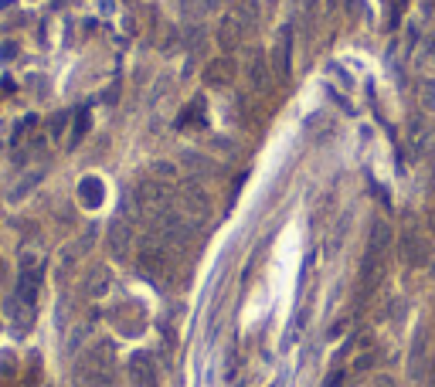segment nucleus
Returning a JSON list of instances; mask_svg holds the SVG:
<instances>
[{"instance_id":"nucleus-1","label":"nucleus","mask_w":435,"mask_h":387,"mask_svg":"<svg viewBox=\"0 0 435 387\" xmlns=\"http://www.w3.org/2000/svg\"><path fill=\"white\" fill-rule=\"evenodd\" d=\"M395 234L385 221H374L371 228V241H367V252H364V265H360V292H374L378 282L385 279V269H388V248H391Z\"/></svg>"},{"instance_id":"nucleus-2","label":"nucleus","mask_w":435,"mask_h":387,"mask_svg":"<svg viewBox=\"0 0 435 387\" xmlns=\"http://www.w3.org/2000/svg\"><path fill=\"white\" fill-rule=\"evenodd\" d=\"M75 387H116V353L109 343L92 347L75 364Z\"/></svg>"},{"instance_id":"nucleus-3","label":"nucleus","mask_w":435,"mask_h":387,"mask_svg":"<svg viewBox=\"0 0 435 387\" xmlns=\"http://www.w3.org/2000/svg\"><path fill=\"white\" fill-rule=\"evenodd\" d=\"M170 265H174V252H167L163 245L147 241V245L140 248V272H143L150 282H167Z\"/></svg>"},{"instance_id":"nucleus-4","label":"nucleus","mask_w":435,"mask_h":387,"mask_svg":"<svg viewBox=\"0 0 435 387\" xmlns=\"http://www.w3.org/2000/svg\"><path fill=\"white\" fill-rule=\"evenodd\" d=\"M38 292H41V265L31 255H24L21 272H17V289H14V296H17L21 303L35 306V303H38Z\"/></svg>"},{"instance_id":"nucleus-5","label":"nucleus","mask_w":435,"mask_h":387,"mask_svg":"<svg viewBox=\"0 0 435 387\" xmlns=\"http://www.w3.org/2000/svg\"><path fill=\"white\" fill-rule=\"evenodd\" d=\"M126 370H129V381H133V387H160V381H157V364H154V357H150V353H133Z\"/></svg>"},{"instance_id":"nucleus-6","label":"nucleus","mask_w":435,"mask_h":387,"mask_svg":"<svg viewBox=\"0 0 435 387\" xmlns=\"http://www.w3.org/2000/svg\"><path fill=\"white\" fill-rule=\"evenodd\" d=\"M102 197H106V191H102V180H99V177H82V184H79V200H82V207L95 211V207L102 204Z\"/></svg>"},{"instance_id":"nucleus-7","label":"nucleus","mask_w":435,"mask_h":387,"mask_svg":"<svg viewBox=\"0 0 435 387\" xmlns=\"http://www.w3.org/2000/svg\"><path fill=\"white\" fill-rule=\"evenodd\" d=\"M7 312H10V319L17 323V330H28L31 326V319H35V306H28V303H21L17 296L7 303Z\"/></svg>"},{"instance_id":"nucleus-8","label":"nucleus","mask_w":435,"mask_h":387,"mask_svg":"<svg viewBox=\"0 0 435 387\" xmlns=\"http://www.w3.org/2000/svg\"><path fill=\"white\" fill-rule=\"evenodd\" d=\"M109 248H113V255H126V252H129V225H122V221L113 225V232H109Z\"/></svg>"},{"instance_id":"nucleus-9","label":"nucleus","mask_w":435,"mask_h":387,"mask_svg":"<svg viewBox=\"0 0 435 387\" xmlns=\"http://www.w3.org/2000/svg\"><path fill=\"white\" fill-rule=\"evenodd\" d=\"M204 78H207V85H225L228 78H232V62H211L207 68H204Z\"/></svg>"},{"instance_id":"nucleus-10","label":"nucleus","mask_w":435,"mask_h":387,"mask_svg":"<svg viewBox=\"0 0 435 387\" xmlns=\"http://www.w3.org/2000/svg\"><path fill=\"white\" fill-rule=\"evenodd\" d=\"M286 75H289V28L279 38V48H276V78H286Z\"/></svg>"},{"instance_id":"nucleus-11","label":"nucleus","mask_w":435,"mask_h":387,"mask_svg":"<svg viewBox=\"0 0 435 387\" xmlns=\"http://www.w3.org/2000/svg\"><path fill=\"white\" fill-rule=\"evenodd\" d=\"M106 285H109V272L106 269H95L89 279H85V292H89V296H102Z\"/></svg>"},{"instance_id":"nucleus-12","label":"nucleus","mask_w":435,"mask_h":387,"mask_svg":"<svg viewBox=\"0 0 435 387\" xmlns=\"http://www.w3.org/2000/svg\"><path fill=\"white\" fill-rule=\"evenodd\" d=\"M38 180H41V170H31V173H28V177H24V180H21L14 191H10V200H21V197H28V194L35 191V184H38Z\"/></svg>"},{"instance_id":"nucleus-13","label":"nucleus","mask_w":435,"mask_h":387,"mask_svg":"<svg viewBox=\"0 0 435 387\" xmlns=\"http://www.w3.org/2000/svg\"><path fill=\"white\" fill-rule=\"evenodd\" d=\"M85 133H89V113H79V119H75V129H72V140H68V143H72V147H79Z\"/></svg>"},{"instance_id":"nucleus-14","label":"nucleus","mask_w":435,"mask_h":387,"mask_svg":"<svg viewBox=\"0 0 435 387\" xmlns=\"http://www.w3.org/2000/svg\"><path fill=\"white\" fill-rule=\"evenodd\" d=\"M252 82L259 85V88H266L269 85V72H266V62L259 58V62H252Z\"/></svg>"},{"instance_id":"nucleus-15","label":"nucleus","mask_w":435,"mask_h":387,"mask_svg":"<svg viewBox=\"0 0 435 387\" xmlns=\"http://www.w3.org/2000/svg\"><path fill=\"white\" fill-rule=\"evenodd\" d=\"M65 122H68V113H58V116L51 119V140H58V136H62Z\"/></svg>"},{"instance_id":"nucleus-16","label":"nucleus","mask_w":435,"mask_h":387,"mask_svg":"<svg viewBox=\"0 0 435 387\" xmlns=\"http://www.w3.org/2000/svg\"><path fill=\"white\" fill-rule=\"evenodd\" d=\"M378 387H395V384H391V381H388V377H385V381H378Z\"/></svg>"},{"instance_id":"nucleus-17","label":"nucleus","mask_w":435,"mask_h":387,"mask_svg":"<svg viewBox=\"0 0 435 387\" xmlns=\"http://www.w3.org/2000/svg\"><path fill=\"white\" fill-rule=\"evenodd\" d=\"M0 282H3V258H0Z\"/></svg>"},{"instance_id":"nucleus-18","label":"nucleus","mask_w":435,"mask_h":387,"mask_svg":"<svg viewBox=\"0 0 435 387\" xmlns=\"http://www.w3.org/2000/svg\"><path fill=\"white\" fill-rule=\"evenodd\" d=\"M214 3H218V0H207V7H214Z\"/></svg>"}]
</instances>
